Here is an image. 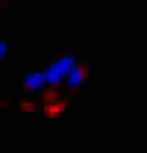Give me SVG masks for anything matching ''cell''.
<instances>
[{
  "label": "cell",
  "mask_w": 147,
  "mask_h": 153,
  "mask_svg": "<svg viewBox=\"0 0 147 153\" xmlns=\"http://www.w3.org/2000/svg\"><path fill=\"white\" fill-rule=\"evenodd\" d=\"M24 85H27V88H30V91H38V88H44V85H47V76H44V71H41V74H27V79H24Z\"/></svg>",
  "instance_id": "cell-2"
},
{
  "label": "cell",
  "mask_w": 147,
  "mask_h": 153,
  "mask_svg": "<svg viewBox=\"0 0 147 153\" xmlns=\"http://www.w3.org/2000/svg\"><path fill=\"white\" fill-rule=\"evenodd\" d=\"M74 68H76V62H74L71 56H62V59H56L53 65L44 71V76H47V85H56V82H65L68 79V74H71Z\"/></svg>",
  "instance_id": "cell-1"
},
{
  "label": "cell",
  "mask_w": 147,
  "mask_h": 153,
  "mask_svg": "<svg viewBox=\"0 0 147 153\" xmlns=\"http://www.w3.org/2000/svg\"><path fill=\"white\" fill-rule=\"evenodd\" d=\"M82 79H85V71H82V68L76 65V68H74L71 74H68V79H65V85H68V88H79V85H82Z\"/></svg>",
  "instance_id": "cell-3"
},
{
  "label": "cell",
  "mask_w": 147,
  "mask_h": 153,
  "mask_svg": "<svg viewBox=\"0 0 147 153\" xmlns=\"http://www.w3.org/2000/svg\"><path fill=\"white\" fill-rule=\"evenodd\" d=\"M6 56V44H3V41H0V59Z\"/></svg>",
  "instance_id": "cell-4"
}]
</instances>
